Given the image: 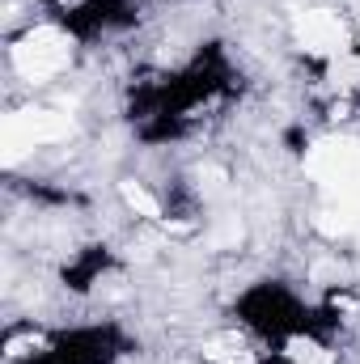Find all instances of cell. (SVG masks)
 <instances>
[{
  "mask_svg": "<svg viewBox=\"0 0 360 364\" xmlns=\"http://www.w3.org/2000/svg\"><path fill=\"white\" fill-rule=\"evenodd\" d=\"M13 64H17L21 77L47 81V77H55V73L68 64V38H64L60 30H47V26H43V30H30L26 43L13 47Z\"/></svg>",
  "mask_w": 360,
  "mask_h": 364,
  "instance_id": "1",
  "label": "cell"
},
{
  "mask_svg": "<svg viewBox=\"0 0 360 364\" xmlns=\"http://www.w3.org/2000/svg\"><path fill=\"white\" fill-rule=\"evenodd\" d=\"M301 43L314 51V55H348V34H344V21L327 9H314L301 17Z\"/></svg>",
  "mask_w": 360,
  "mask_h": 364,
  "instance_id": "2",
  "label": "cell"
},
{
  "mask_svg": "<svg viewBox=\"0 0 360 364\" xmlns=\"http://www.w3.org/2000/svg\"><path fill=\"white\" fill-rule=\"evenodd\" d=\"M123 203L136 212V216H149V220H157L162 216V208H157V199L140 186V182H123Z\"/></svg>",
  "mask_w": 360,
  "mask_h": 364,
  "instance_id": "3",
  "label": "cell"
},
{
  "mask_svg": "<svg viewBox=\"0 0 360 364\" xmlns=\"http://www.w3.org/2000/svg\"><path fill=\"white\" fill-rule=\"evenodd\" d=\"M288 356H292V364H335L331 352H322V348L309 343V339H292V343H288Z\"/></svg>",
  "mask_w": 360,
  "mask_h": 364,
  "instance_id": "4",
  "label": "cell"
},
{
  "mask_svg": "<svg viewBox=\"0 0 360 364\" xmlns=\"http://www.w3.org/2000/svg\"><path fill=\"white\" fill-rule=\"evenodd\" d=\"M331 81L335 85H360V55H335Z\"/></svg>",
  "mask_w": 360,
  "mask_h": 364,
  "instance_id": "5",
  "label": "cell"
}]
</instances>
